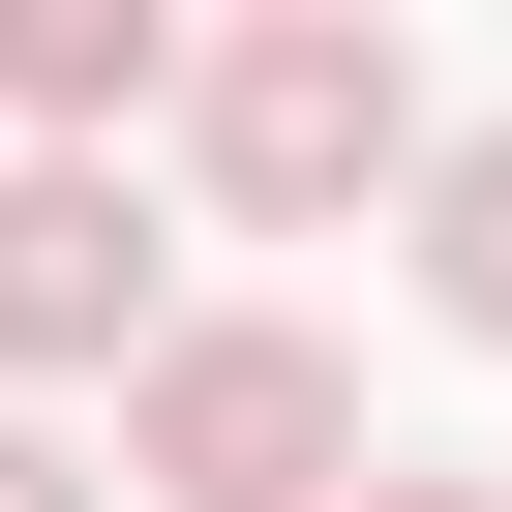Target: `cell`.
I'll use <instances>...</instances> for the list:
<instances>
[{"instance_id":"obj_1","label":"cell","mask_w":512,"mask_h":512,"mask_svg":"<svg viewBox=\"0 0 512 512\" xmlns=\"http://www.w3.org/2000/svg\"><path fill=\"white\" fill-rule=\"evenodd\" d=\"M392 422H362V362L302 332V302H181L151 362H121V482L151 512H332Z\"/></svg>"},{"instance_id":"obj_4","label":"cell","mask_w":512,"mask_h":512,"mask_svg":"<svg viewBox=\"0 0 512 512\" xmlns=\"http://www.w3.org/2000/svg\"><path fill=\"white\" fill-rule=\"evenodd\" d=\"M151 91H181L151 0H0V151H121Z\"/></svg>"},{"instance_id":"obj_2","label":"cell","mask_w":512,"mask_h":512,"mask_svg":"<svg viewBox=\"0 0 512 512\" xmlns=\"http://www.w3.org/2000/svg\"><path fill=\"white\" fill-rule=\"evenodd\" d=\"M181 151H211L241 241H332L362 181H422V61L362 31V0H272V31H211V61H181Z\"/></svg>"},{"instance_id":"obj_7","label":"cell","mask_w":512,"mask_h":512,"mask_svg":"<svg viewBox=\"0 0 512 512\" xmlns=\"http://www.w3.org/2000/svg\"><path fill=\"white\" fill-rule=\"evenodd\" d=\"M332 512H512V482H422V452H362V482H332Z\"/></svg>"},{"instance_id":"obj_3","label":"cell","mask_w":512,"mask_h":512,"mask_svg":"<svg viewBox=\"0 0 512 512\" xmlns=\"http://www.w3.org/2000/svg\"><path fill=\"white\" fill-rule=\"evenodd\" d=\"M151 332H181L151 181H121V151H0V422H31V392H91V362H151Z\"/></svg>"},{"instance_id":"obj_5","label":"cell","mask_w":512,"mask_h":512,"mask_svg":"<svg viewBox=\"0 0 512 512\" xmlns=\"http://www.w3.org/2000/svg\"><path fill=\"white\" fill-rule=\"evenodd\" d=\"M422 302L512 362V121H422Z\"/></svg>"},{"instance_id":"obj_6","label":"cell","mask_w":512,"mask_h":512,"mask_svg":"<svg viewBox=\"0 0 512 512\" xmlns=\"http://www.w3.org/2000/svg\"><path fill=\"white\" fill-rule=\"evenodd\" d=\"M0 512H91V452H61V422H0Z\"/></svg>"}]
</instances>
